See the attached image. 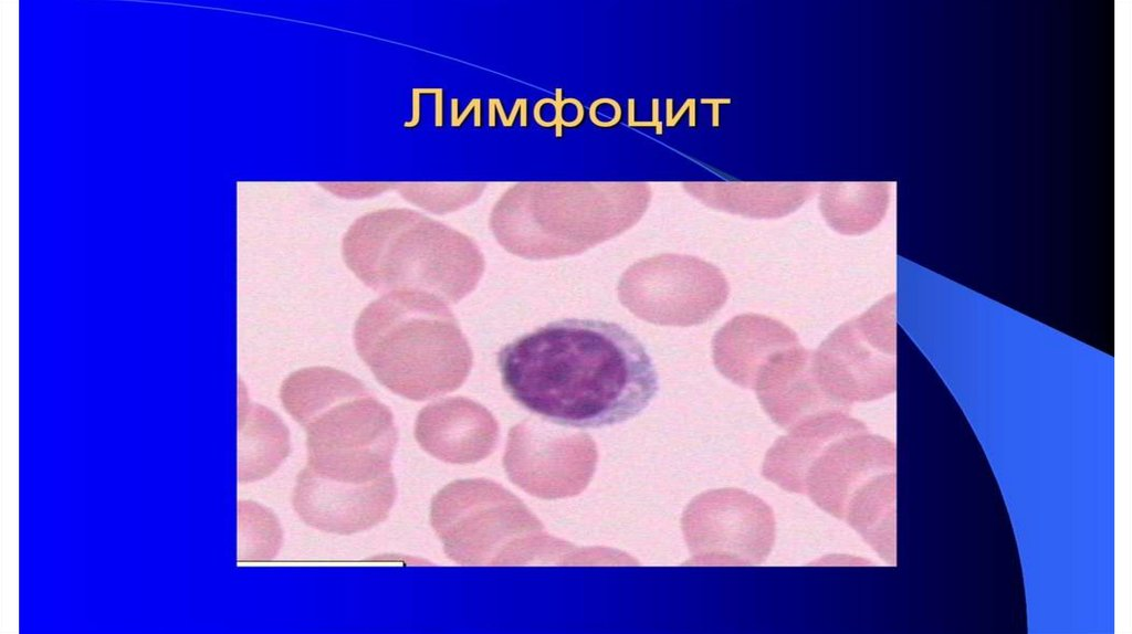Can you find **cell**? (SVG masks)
Masks as SVG:
<instances>
[{"label": "cell", "mask_w": 1132, "mask_h": 634, "mask_svg": "<svg viewBox=\"0 0 1132 634\" xmlns=\"http://www.w3.org/2000/svg\"><path fill=\"white\" fill-rule=\"evenodd\" d=\"M521 104L522 98H517L511 109V113L507 115L505 123L503 124L504 127H511L514 125L516 116L520 113Z\"/></svg>", "instance_id": "21"}, {"label": "cell", "mask_w": 1132, "mask_h": 634, "mask_svg": "<svg viewBox=\"0 0 1132 634\" xmlns=\"http://www.w3.org/2000/svg\"><path fill=\"white\" fill-rule=\"evenodd\" d=\"M355 348L394 393L426 400L457 389L472 362L470 346L446 300L419 289H396L358 314Z\"/></svg>", "instance_id": "2"}, {"label": "cell", "mask_w": 1132, "mask_h": 634, "mask_svg": "<svg viewBox=\"0 0 1132 634\" xmlns=\"http://www.w3.org/2000/svg\"><path fill=\"white\" fill-rule=\"evenodd\" d=\"M290 450L289 430L276 413L260 404L243 408L239 420V483L270 476L285 461Z\"/></svg>", "instance_id": "14"}, {"label": "cell", "mask_w": 1132, "mask_h": 634, "mask_svg": "<svg viewBox=\"0 0 1132 634\" xmlns=\"http://www.w3.org/2000/svg\"><path fill=\"white\" fill-rule=\"evenodd\" d=\"M346 265L378 292L419 289L454 303L482 270L473 241L408 208H386L357 218L342 240Z\"/></svg>", "instance_id": "4"}, {"label": "cell", "mask_w": 1132, "mask_h": 634, "mask_svg": "<svg viewBox=\"0 0 1132 634\" xmlns=\"http://www.w3.org/2000/svg\"><path fill=\"white\" fill-rule=\"evenodd\" d=\"M488 416L473 401L447 398L424 405L416 418L415 437L430 455L449 463L480 456Z\"/></svg>", "instance_id": "12"}, {"label": "cell", "mask_w": 1132, "mask_h": 634, "mask_svg": "<svg viewBox=\"0 0 1132 634\" xmlns=\"http://www.w3.org/2000/svg\"><path fill=\"white\" fill-rule=\"evenodd\" d=\"M637 266L641 268V316L650 321L699 325L713 317L729 297L723 273L698 257L667 254Z\"/></svg>", "instance_id": "7"}, {"label": "cell", "mask_w": 1132, "mask_h": 634, "mask_svg": "<svg viewBox=\"0 0 1132 634\" xmlns=\"http://www.w3.org/2000/svg\"><path fill=\"white\" fill-rule=\"evenodd\" d=\"M502 385L520 405L573 427L625 422L647 408L659 381L641 341L599 319L548 323L497 352Z\"/></svg>", "instance_id": "1"}, {"label": "cell", "mask_w": 1132, "mask_h": 634, "mask_svg": "<svg viewBox=\"0 0 1132 634\" xmlns=\"http://www.w3.org/2000/svg\"><path fill=\"white\" fill-rule=\"evenodd\" d=\"M323 188L334 192L342 197H368L386 191L390 188H395L396 183H344V182H324L319 183Z\"/></svg>", "instance_id": "17"}, {"label": "cell", "mask_w": 1132, "mask_h": 634, "mask_svg": "<svg viewBox=\"0 0 1132 634\" xmlns=\"http://www.w3.org/2000/svg\"><path fill=\"white\" fill-rule=\"evenodd\" d=\"M799 344L796 332L776 319L743 314L725 323L714 335L715 368L726 379L753 389L765 363L777 352Z\"/></svg>", "instance_id": "11"}, {"label": "cell", "mask_w": 1132, "mask_h": 634, "mask_svg": "<svg viewBox=\"0 0 1132 634\" xmlns=\"http://www.w3.org/2000/svg\"><path fill=\"white\" fill-rule=\"evenodd\" d=\"M862 425L843 410L808 416L775 441L765 455L762 474L780 488L800 494L806 469L818 451L834 437Z\"/></svg>", "instance_id": "13"}, {"label": "cell", "mask_w": 1132, "mask_h": 634, "mask_svg": "<svg viewBox=\"0 0 1132 634\" xmlns=\"http://www.w3.org/2000/svg\"><path fill=\"white\" fill-rule=\"evenodd\" d=\"M496 114L497 113H496L495 99L494 98H490V101H489V126L491 128L496 127Z\"/></svg>", "instance_id": "22"}, {"label": "cell", "mask_w": 1132, "mask_h": 634, "mask_svg": "<svg viewBox=\"0 0 1132 634\" xmlns=\"http://www.w3.org/2000/svg\"><path fill=\"white\" fill-rule=\"evenodd\" d=\"M527 125H528V119H527V99L526 98H522V104H521V108H520V126L525 128V127H527Z\"/></svg>", "instance_id": "23"}, {"label": "cell", "mask_w": 1132, "mask_h": 634, "mask_svg": "<svg viewBox=\"0 0 1132 634\" xmlns=\"http://www.w3.org/2000/svg\"><path fill=\"white\" fill-rule=\"evenodd\" d=\"M479 108H482V102H481V99H480V98H473V99H472V101H471V102H470V103L468 104L467 108H465V109L463 110V113H462V114L460 115V117H458V118H457V119H455L454 121H451V125H452V126H454V127H457V126H460V125H462V123L464 121V119L467 118V116H468V115H469V114H470V113H471L472 110H475V109H479Z\"/></svg>", "instance_id": "19"}, {"label": "cell", "mask_w": 1132, "mask_h": 634, "mask_svg": "<svg viewBox=\"0 0 1132 634\" xmlns=\"http://www.w3.org/2000/svg\"><path fill=\"white\" fill-rule=\"evenodd\" d=\"M238 556L244 561L274 558L282 543V530L274 515L252 501L238 503Z\"/></svg>", "instance_id": "15"}, {"label": "cell", "mask_w": 1132, "mask_h": 634, "mask_svg": "<svg viewBox=\"0 0 1132 634\" xmlns=\"http://www.w3.org/2000/svg\"><path fill=\"white\" fill-rule=\"evenodd\" d=\"M280 399L305 429L306 466L318 476L361 484L392 473L394 414L358 378L329 366L300 368L282 381Z\"/></svg>", "instance_id": "3"}, {"label": "cell", "mask_w": 1132, "mask_h": 634, "mask_svg": "<svg viewBox=\"0 0 1132 634\" xmlns=\"http://www.w3.org/2000/svg\"><path fill=\"white\" fill-rule=\"evenodd\" d=\"M894 468V444L863 425L834 437L818 451L806 469L800 494L843 520L866 487Z\"/></svg>", "instance_id": "8"}, {"label": "cell", "mask_w": 1132, "mask_h": 634, "mask_svg": "<svg viewBox=\"0 0 1132 634\" xmlns=\"http://www.w3.org/2000/svg\"><path fill=\"white\" fill-rule=\"evenodd\" d=\"M811 371L821 391L846 410L855 402L881 399L895 390V295L880 299L836 328L811 352Z\"/></svg>", "instance_id": "5"}, {"label": "cell", "mask_w": 1132, "mask_h": 634, "mask_svg": "<svg viewBox=\"0 0 1132 634\" xmlns=\"http://www.w3.org/2000/svg\"><path fill=\"white\" fill-rule=\"evenodd\" d=\"M651 107H652V119L651 120H652V123L654 125L656 134L657 135H661L663 133V126H662V123L659 120V99L658 98H653L651 101Z\"/></svg>", "instance_id": "20"}, {"label": "cell", "mask_w": 1132, "mask_h": 634, "mask_svg": "<svg viewBox=\"0 0 1132 634\" xmlns=\"http://www.w3.org/2000/svg\"><path fill=\"white\" fill-rule=\"evenodd\" d=\"M683 528L695 562L704 564H761L775 539L769 506L737 488L708 490L695 497L684 514Z\"/></svg>", "instance_id": "6"}, {"label": "cell", "mask_w": 1132, "mask_h": 634, "mask_svg": "<svg viewBox=\"0 0 1132 634\" xmlns=\"http://www.w3.org/2000/svg\"><path fill=\"white\" fill-rule=\"evenodd\" d=\"M396 494L392 473L354 484L318 476L306 466L296 477L292 504L306 525L329 533L352 535L384 521Z\"/></svg>", "instance_id": "9"}, {"label": "cell", "mask_w": 1132, "mask_h": 634, "mask_svg": "<svg viewBox=\"0 0 1132 634\" xmlns=\"http://www.w3.org/2000/svg\"><path fill=\"white\" fill-rule=\"evenodd\" d=\"M399 193L412 203L442 213L457 209L480 192V183H396Z\"/></svg>", "instance_id": "16"}, {"label": "cell", "mask_w": 1132, "mask_h": 634, "mask_svg": "<svg viewBox=\"0 0 1132 634\" xmlns=\"http://www.w3.org/2000/svg\"><path fill=\"white\" fill-rule=\"evenodd\" d=\"M552 105L555 108V117L553 119L555 137L560 138L563 137V127L565 126V119L563 118V109L565 105L563 103V89L560 87L555 88V99Z\"/></svg>", "instance_id": "18"}, {"label": "cell", "mask_w": 1132, "mask_h": 634, "mask_svg": "<svg viewBox=\"0 0 1132 634\" xmlns=\"http://www.w3.org/2000/svg\"><path fill=\"white\" fill-rule=\"evenodd\" d=\"M810 359L811 351L797 344L774 355L756 378L753 389L757 399L780 427L788 430L824 411L843 410L819 388Z\"/></svg>", "instance_id": "10"}]
</instances>
